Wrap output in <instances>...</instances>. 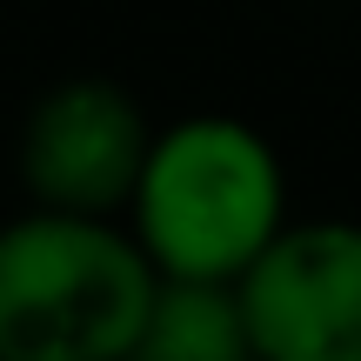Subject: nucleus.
<instances>
[{
	"mask_svg": "<svg viewBox=\"0 0 361 361\" xmlns=\"http://www.w3.org/2000/svg\"><path fill=\"white\" fill-rule=\"evenodd\" d=\"M161 268L107 214H34L0 228V361H128Z\"/></svg>",
	"mask_w": 361,
	"mask_h": 361,
	"instance_id": "obj_1",
	"label": "nucleus"
},
{
	"mask_svg": "<svg viewBox=\"0 0 361 361\" xmlns=\"http://www.w3.org/2000/svg\"><path fill=\"white\" fill-rule=\"evenodd\" d=\"M234 288L261 361H361V221H288Z\"/></svg>",
	"mask_w": 361,
	"mask_h": 361,
	"instance_id": "obj_3",
	"label": "nucleus"
},
{
	"mask_svg": "<svg viewBox=\"0 0 361 361\" xmlns=\"http://www.w3.org/2000/svg\"><path fill=\"white\" fill-rule=\"evenodd\" d=\"M134 361H261L247 314H241V288L161 274L141 341H134Z\"/></svg>",
	"mask_w": 361,
	"mask_h": 361,
	"instance_id": "obj_5",
	"label": "nucleus"
},
{
	"mask_svg": "<svg viewBox=\"0 0 361 361\" xmlns=\"http://www.w3.org/2000/svg\"><path fill=\"white\" fill-rule=\"evenodd\" d=\"M147 141L154 134L141 121V101L101 74H80L34 101V114L20 128V180L34 194V207L114 214L134 201Z\"/></svg>",
	"mask_w": 361,
	"mask_h": 361,
	"instance_id": "obj_4",
	"label": "nucleus"
},
{
	"mask_svg": "<svg viewBox=\"0 0 361 361\" xmlns=\"http://www.w3.org/2000/svg\"><path fill=\"white\" fill-rule=\"evenodd\" d=\"M128 361H134V355H128Z\"/></svg>",
	"mask_w": 361,
	"mask_h": 361,
	"instance_id": "obj_6",
	"label": "nucleus"
},
{
	"mask_svg": "<svg viewBox=\"0 0 361 361\" xmlns=\"http://www.w3.org/2000/svg\"><path fill=\"white\" fill-rule=\"evenodd\" d=\"M128 214L161 274L241 281L288 228L281 154L234 114H194L147 141Z\"/></svg>",
	"mask_w": 361,
	"mask_h": 361,
	"instance_id": "obj_2",
	"label": "nucleus"
}]
</instances>
